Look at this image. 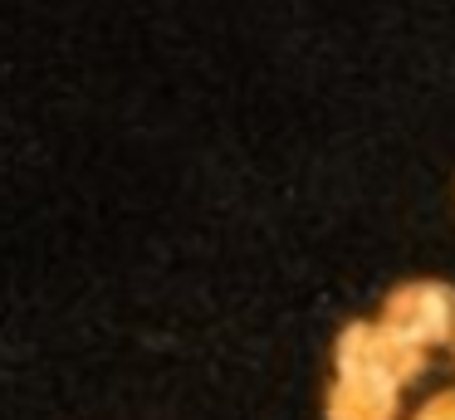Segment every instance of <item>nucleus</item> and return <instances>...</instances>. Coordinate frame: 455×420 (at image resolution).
I'll list each match as a JSON object with an SVG mask.
<instances>
[{"mask_svg": "<svg viewBox=\"0 0 455 420\" xmlns=\"http://www.w3.org/2000/svg\"><path fill=\"white\" fill-rule=\"evenodd\" d=\"M416 420H455V391H441V396H431L421 410H416Z\"/></svg>", "mask_w": 455, "mask_h": 420, "instance_id": "nucleus-4", "label": "nucleus"}, {"mask_svg": "<svg viewBox=\"0 0 455 420\" xmlns=\"http://www.w3.org/2000/svg\"><path fill=\"white\" fill-rule=\"evenodd\" d=\"M402 410V386L367 371H338L328 391V420H396Z\"/></svg>", "mask_w": 455, "mask_h": 420, "instance_id": "nucleus-3", "label": "nucleus"}, {"mask_svg": "<svg viewBox=\"0 0 455 420\" xmlns=\"http://www.w3.org/2000/svg\"><path fill=\"white\" fill-rule=\"evenodd\" d=\"M382 322L392 332H402L416 347H435V342H451L455 328V289L435 279H416L402 283L396 293H387Z\"/></svg>", "mask_w": 455, "mask_h": 420, "instance_id": "nucleus-2", "label": "nucleus"}, {"mask_svg": "<svg viewBox=\"0 0 455 420\" xmlns=\"http://www.w3.org/2000/svg\"><path fill=\"white\" fill-rule=\"evenodd\" d=\"M421 367H426V347L406 342L387 322H353L338 337V371H367V376L406 386V381L421 376Z\"/></svg>", "mask_w": 455, "mask_h": 420, "instance_id": "nucleus-1", "label": "nucleus"}, {"mask_svg": "<svg viewBox=\"0 0 455 420\" xmlns=\"http://www.w3.org/2000/svg\"><path fill=\"white\" fill-rule=\"evenodd\" d=\"M451 347H455V328H451Z\"/></svg>", "mask_w": 455, "mask_h": 420, "instance_id": "nucleus-5", "label": "nucleus"}]
</instances>
